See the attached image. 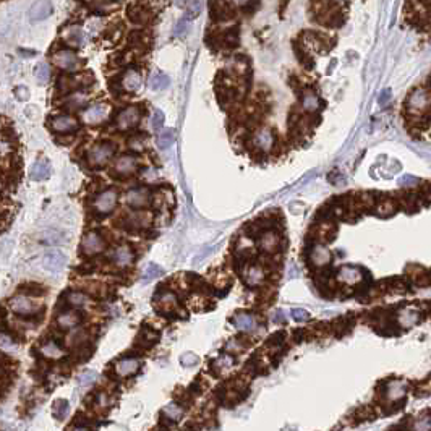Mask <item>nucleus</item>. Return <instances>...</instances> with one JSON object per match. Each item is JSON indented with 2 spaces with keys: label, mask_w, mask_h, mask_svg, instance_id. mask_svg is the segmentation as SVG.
<instances>
[{
  "label": "nucleus",
  "mask_w": 431,
  "mask_h": 431,
  "mask_svg": "<svg viewBox=\"0 0 431 431\" xmlns=\"http://www.w3.org/2000/svg\"><path fill=\"white\" fill-rule=\"evenodd\" d=\"M164 120H166V117H164V112L162 110H154L152 114V119H151V127L154 131H161L162 125H164Z\"/></svg>",
  "instance_id": "nucleus-42"
},
{
  "label": "nucleus",
  "mask_w": 431,
  "mask_h": 431,
  "mask_svg": "<svg viewBox=\"0 0 431 431\" xmlns=\"http://www.w3.org/2000/svg\"><path fill=\"white\" fill-rule=\"evenodd\" d=\"M67 302L70 303L72 306L83 308L88 305V297L81 294V292H70V294L67 295Z\"/></svg>",
  "instance_id": "nucleus-35"
},
{
  "label": "nucleus",
  "mask_w": 431,
  "mask_h": 431,
  "mask_svg": "<svg viewBox=\"0 0 431 431\" xmlns=\"http://www.w3.org/2000/svg\"><path fill=\"white\" fill-rule=\"evenodd\" d=\"M138 122H140V109L135 107V105H130V107L122 110L119 117H117V128L127 131L133 128Z\"/></svg>",
  "instance_id": "nucleus-8"
},
{
  "label": "nucleus",
  "mask_w": 431,
  "mask_h": 431,
  "mask_svg": "<svg viewBox=\"0 0 431 431\" xmlns=\"http://www.w3.org/2000/svg\"><path fill=\"white\" fill-rule=\"evenodd\" d=\"M273 321L274 323H278V324H282V323H285L287 321V318H285V315H284V311L282 310H278L273 315Z\"/></svg>",
  "instance_id": "nucleus-50"
},
{
  "label": "nucleus",
  "mask_w": 431,
  "mask_h": 431,
  "mask_svg": "<svg viewBox=\"0 0 431 431\" xmlns=\"http://www.w3.org/2000/svg\"><path fill=\"white\" fill-rule=\"evenodd\" d=\"M230 2L233 5H237V7H243V5H247L248 2H252V0H230Z\"/></svg>",
  "instance_id": "nucleus-52"
},
{
  "label": "nucleus",
  "mask_w": 431,
  "mask_h": 431,
  "mask_svg": "<svg viewBox=\"0 0 431 431\" xmlns=\"http://www.w3.org/2000/svg\"><path fill=\"white\" fill-rule=\"evenodd\" d=\"M51 127L57 133H72L78 128V120L72 115H57Z\"/></svg>",
  "instance_id": "nucleus-15"
},
{
  "label": "nucleus",
  "mask_w": 431,
  "mask_h": 431,
  "mask_svg": "<svg viewBox=\"0 0 431 431\" xmlns=\"http://www.w3.org/2000/svg\"><path fill=\"white\" fill-rule=\"evenodd\" d=\"M51 174V167H49V162L44 161V159H39V161H36L33 164V167H31V178L36 180V182H42V180H46L47 177H49Z\"/></svg>",
  "instance_id": "nucleus-26"
},
{
  "label": "nucleus",
  "mask_w": 431,
  "mask_h": 431,
  "mask_svg": "<svg viewBox=\"0 0 431 431\" xmlns=\"http://www.w3.org/2000/svg\"><path fill=\"white\" fill-rule=\"evenodd\" d=\"M175 306H177V297L172 292H164L157 297V308L162 313H170L175 310Z\"/></svg>",
  "instance_id": "nucleus-27"
},
{
  "label": "nucleus",
  "mask_w": 431,
  "mask_h": 431,
  "mask_svg": "<svg viewBox=\"0 0 431 431\" xmlns=\"http://www.w3.org/2000/svg\"><path fill=\"white\" fill-rule=\"evenodd\" d=\"M290 313H292V318H294L295 321H299V323L308 321V319H310V313H308L306 310H302V308H294Z\"/></svg>",
  "instance_id": "nucleus-44"
},
{
  "label": "nucleus",
  "mask_w": 431,
  "mask_h": 431,
  "mask_svg": "<svg viewBox=\"0 0 431 431\" xmlns=\"http://www.w3.org/2000/svg\"><path fill=\"white\" fill-rule=\"evenodd\" d=\"M10 308H12V311L17 313V315L28 316L41 310V302L26 295H17L10 300Z\"/></svg>",
  "instance_id": "nucleus-4"
},
{
  "label": "nucleus",
  "mask_w": 431,
  "mask_h": 431,
  "mask_svg": "<svg viewBox=\"0 0 431 431\" xmlns=\"http://www.w3.org/2000/svg\"><path fill=\"white\" fill-rule=\"evenodd\" d=\"M84 2L93 10H96V12H109V10L114 7L112 0H84Z\"/></svg>",
  "instance_id": "nucleus-38"
},
{
  "label": "nucleus",
  "mask_w": 431,
  "mask_h": 431,
  "mask_svg": "<svg viewBox=\"0 0 431 431\" xmlns=\"http://www.w3.org/2000/svg\"><path fill=\"white\" fill-rule=\"evenodd\" d=\"M81 248H83V253L86 254V256H94V254H98L104 250V240L101 238L99 233L88 232L86 235L83 237Z\"/></svg>",
  "instance_id": "nucleus-9"
},
{
  "label": "nucleus",
  "mask_w": 431,
  "mask_h": 431,
  "mask_svg": "<svg viewBox=\"0 0 431 431\" xmlns=\"http://www.w3.org/2000/svg\"><path fill=\"white\" fill-rule=\"evenodd\" d=\"M188 28H190V25H188L187 20L177 21V25H175V28H174V36H175V38H183V36L187 34Z\"/></svg>",
  "instance_id": "nucleus-43"
},
{
  "label": "nucleus",
  "mask_w": 431,
  "mask_h": 431,
  "mask_svg": "<svg viewBox=\"0 0 431 431\" xmlns=\"http://www.w3.org/2000/svg\"><path fill=\"white\" fill-rule=\"evenodd\" d=\"M279 245H280V238L278 233L273 230H266L261 235V238H259V247H261V250L266 253H274L276 250L279 248Z\"/></svg>",
  "instance_id": "nucleus-21"
},
{
  "label": "nucleus",
  "mask_w": 431,
  "mask_h": 431,
  "mask_svg": "<svg viewBox=\"0 0 431 431\" xmlns=\"http://www.w3.org/2000/svg\"><path fill=\"white\" fill-rule=\"evenodd\" d=\"M73 431H88V430H84V428H75Z\"/></svg>",
  "instance_id": "nucleus-54"
},
{
  "label": "nucleus",
  "mask_w": 431,
  "mask_h": 431,
  "mask_svg": "<svg viewBox=\"0 0 431 431\" xmlns=\"http://www.w3.org/2000/svg\"><path fill=\"white\" fill-rule=\"evenodd\" d=\"M112 259H114V263L119 266V268H127V266H130L133 263V252H131V248L127 247V245L115 248L114 253H112Z\"/></svg>",
  "instance_id": "nucleus-23"
},
{
  "label": "nucleus",
  "mask_w": 431,
  "mask_h": 431,
  "mask_svg": "<svg viewBox=\"0 0 431 431\" xmlns=\"http://www.w3.org/2000/svg\"><path fill=\"white\" fill-rule=\"evenodd\" d=\"M98 406L99 407H105V406H107V396H105L104 392H101L99 396H98Z\"/></svg>",
  "instance_id": "nucleus-51"
},
{
  "label": "nucleus",
  "mask_w": 431,
  "mask_h": 431,
  "mask_svg": "<svg viewBox=\"0 0 431 431\" xmlns=\"http://www.w3.org/2000/svg\"><path fill=\"white\" fill-rule=\"evenodd\" d=\"M15 96H17V99L21 101V102H26V101L29 99V91L26 86H18L17 89H15Z\"/></svg>",
  "instance_id": "nucleus-47"
},
{
  "label": "nucleus",
  "mask_w": 431,
  "mask_h": 431,
  "mask_svg": "<svg viewBox=\"0 0 431 431\" xmlns=\"http://www.w3.org/2000/svg\"><path fill=\"white\" fill-rule=\"evenodd\" d=\"M52 62H54L58 68L67 70V72H73L79 67L78 55L73 51H68V49H62V51L55 52L54 57H52Z\"/></svg>",
  "instance_id": "nucleus-6"
},
{
  "label": "nucleus",
  "mask_w": 431,
  "mask_h": 431,
  "mask_svg": "<svg viewBox=\"0 0 431 431\" xmlns=\"http://www.w3.org/2000/svg\"><path fill=\"white\" fill-rule=\"evenodd\" d=\"M138 167V161L135 156H130V154H127V156H122L115 161L114 164V172L117 175H122V177H127V175H131L133 172L136 170Z\"/></svg>",
  "instance_id": "nucleus-14"
},
{
  "label": "nucleus",
  "mask_w": 431,
  "mask_h": 431,
  "mask_svg": "<svg viewBox=\"0 0 431 431\" xmlns=\"http://www.w3.org/2000/svg\"><path fill=\"white\" fill-rule=\"evenodd\" d=\"M143 177H145L146 182H156V180H157V170L152 169V167L146 169L145 172H143Z\"/></svg>",
  "instance_id": "nucleus-48"
},
{
  "label": "nucleus",
  "mask_w": 431,
  "mask_h": 431,
  "mask_svg": "<svg viewBox=\"0 0 431 431\" xmlns=\"http://www.w3.org/2000/svg\"><path fill=\"white\" fill-rule=\"evenodd\" d=\"M182 2H185V0H175V3H177V5H180Z\"/></svg>",
  "instance_id": "nucleus-55"
},
{
  "label": "nucleus",
  "mask_w": 431,
  "mask_h": 431,
  "mask_svg": "<svg viewBox=\"0 0 431 431\" xmlns=\"http://www.w3.org/2000/svg\"><path fill=\"white\" fill-rule=\"evenodd\" d=\"M39 350H41V354L46 356V358H51V360H58V358H62V356H63V350L58 347L54 340H49V342L42 344Z\"/></svg>",
  "instance_id": "nucleus-29"
},
{
  "label": "nucleus",
  "mask_w": 431,
  "mask_h": 431,
  "mask_svg": "<svg viewBox=\"0 0 431 431\" xmlns=\"http://www.w3.org/2000/svg\"><path fill=\"white\" fill-rule=\"evenodd\" d=\"M109 107L105 104H94L81 114V119L88 125H99L107 119Z\"/></svg>",
  "instance_id": "nucleus-7"
},
{
  "label": "nucleus",
  "mask_w": 431,
  "mask_h": 431,
  "mask_svg": "<svg viewBox=\"0 0 431 431\" xmlns=\"http://www.w3.org/2000/svg\"><path fill=\"white\" fill-rule=\"evenodd\" d=\"M86 101H88V96L86 94H84V93H76V94L70 96V98H67L65 105H67L68 109L76 110L79 107H83V105L86 104Z\"/></svg>",
  "instance_id": "nucleus-33"
},
{
  "label": "nucleus",
  "mask_w": 431,
  "mask_h": 431,
  "mask_svg": "<svg viewBox=\"0 0 431 431\" xmlns=\"http://www.w3.org/2000/svg\"><path fill=\"white\" fill-rule=\"evenodd\" d=\"M253 143H254V146L259 148V150L269 151L271 148H273V143H274L273 131L268 130V128L258 130L256 133H254V136H253Z\"/></svg>",
  "instance_id": "nucleus-22"
},
{
  "label": "nucleus",
  "mask_w": 431,
  "mask_h": 431,
  "mask_svg": "<svg viewBox=\"0 0 431 431\" xmlns=\"http://www.w3.org/2000/svg\"><path fill=\"white\" fill-rule=\"evenodd\" d=\"M34 76H36V79H38V83L46 84L47 81H49V76H51L49 65H47V63H39V65L34 68Z\"/></svg>",
  "instance_id": "nucleus-37"
},
{
  "label": "nucleus",
  "mask_w": 431,
  "mask_h": 431,
  "mask_svg": "<svg viewBox=\"0 0 431 431\" xmlns=\"http://www.w3.org/2000/svg\"><path fill=\"white\" fill-rule=\"evenodd\" d=\"M264 271L259 266H250L248 271L245 273V284L248 287H258L264 282Z\"/></svg>",
  "instance_id": "nucleus-25"
},
{
  "label": "nucleus",
  "mask_w": 431,
  "mask_h": 431,
  "mask_svg": "<svg viewBox=\"0 0 431 431\" xmlns=\"http://www.w3.org/2000/svg\"><path fill=\"white\" fill-rule=\"evenodd\" d=\"M138 370H140V361L135 358H124V360H120L115 363V371H117V375H120V376L135 375Z\"/></svg>",
  "instance_id": "nucleus-24"
},
{
  "label": "nucleus",
  "mask_w": 431,
  "mask_h": 431,
  "mask_svg": "<svg viewBox=\"0 0 431 431\" xmlns=\"http://www.w3.org/2000/svg\"><path fill=\"white\" fill-rule=\"evenodd\" d=\"M68 412H70V406H68V401H65V399H58L52 406V413H54L57 420H63L68 415Z\"/></svg>",
  "instance_id": "nucleus-32"
},
{
  "label": "nucleus",
  "mask_w": 431,
  "mask_h": 431,
  "mask_svg": "<svg viewBox=\"0 0 431 431\" xmlns=\"http://www.w3.org/2000/svg\"><path fill=\"white\" fill-rule=\"evenodd\" d=\"M401 115L408 136L431 145V72L404 98Z\"/></svg>",
  "instance_id": "nucleus-1"
},
{
  "label": "nucleus",
  "mask_w": 431,
  "mask_h": 431,
  "mask_svg": "<svg viewBox=\"0 0 431 431\" xmlns=\"http://www.w3.org/2000/svg\"><path fill=\"white\" fill-rule=\"evenodd\" d=\"M319 105H321V101H319V98L313 91H306L302 96V107H303V110H306V112H310V114L316 112V110L319 109Z\"/></svg>",
  "instance_id": "nucleus-28"
},
{
  "label": "nucleus",
  "mask_w": 431,
  "mask_h": 431,
  "mask_svg": "<svg viewBox=\"0 0 431 431\" xmlns=\"http://www.w3.org/2000/svg\"><path fill=\"white\" fill-rule=\"evenodd\" d=\"M67 258L58 252V250H49L44 258H42V266L49 271V273H60L63 269V264H65Z\"/></svg>",
  "instance_id": "nucleus-10"
},
{
  "label": "nucleus",
  "mask_w": 431,
  "mask_h": 431,
  "mask_svg": "<svg viewBox=\"0 0 431 431\" xmlns=\"http://www.w3.org/2000/svg\"><path fill=\"white\" fill-rule=\"evenodd\" d=\"M162 413L166 415V417H167L169 420H172V422H177V420L182 418L183 408L180 407V406H177V404H174V402H172V404H169V406L164 407Z\"/></svg>",
  "instance_id": "nucleus-34"
},
{
  "label": "nucleus",
  "mask_w": 431,
  "mask_h": 431,
  "mask_svg": "<svg viewBox=\"0 0 431 431\" xmlns=\"http://www.w3.org/2000/svg\"><path fill=\"white\" fill-rule=\"evenodd\" d=\"M180 363H182L183 366H195L196 363H198V356L191 352H187L180 356Z\"/></svg>",
  "instance_id": "nucleus-45"
},
{
  "label": "nucleus",
  "mask_w": 431,
  "mask_h": 431,
  "mask_svg": "<svg viewBox=\"0 0 431 431\" xmlns=\"http://www.w3.org/2000/svg\"><path fill=\"white\" fill-rule=\"evenodd\" d=\"M20 55L21 57H33L34 52H25V49H20Z\"/></svg>",
  "instance_id": "nucleus-53"
},
{
  "label": "nucleus",
  "mask_w": 431,
  "mask_h": 431,
  "mask_svg": "<svg viewBox=\"0 0 431 431\" xmlns=\"http://www.w3.org/2000/svg\"><path fill=\"white\" fill-rule=\"evenodd\" d=\"M151 200V193L148 188H133L127 193V203L135 209H140V207H145L150 204Z\"/></svg>",
  "instance_id": "nucleus-13"
},
{
  "label": "nucleus",
  "mask_w": 431,
  "mask_h": 431,
  "mask_svg": "<svg viewBox=\"0 0 431 431\" xmlns=\"http://www.w3.org/2000/svg\"><path fill=\"white\" fill-rule=\"evenodd\" d=\"M115 204H117V191L114 188H109L96 196L93 207L99 214H109L110 211H114Z\"/></svg>",
  "instance_id": "nucleus-5"
},
{
  "label": "nucleus",
  "mask_w": 431,
  "mask_h": 431,
  "mask_svg": "<svg viewBox=\"0 0 431 431\" xmlns=\"http://www.w3.org/2000/svg\"><path fill=\"white\" fill-rule=\"evenodd\" d=\"M128 145L133 151H143L145 150V136H133Z\"/></svg>",
  "instance_id": "nucleus-46"
},
{
  "label": "nucleus",
  "mask_w": 431,
  "mask_h": 431,
  "mask_svg": "<svg viewBox=\"0 0 431 431\" xmlns=\"http://www.w3.org/2000/svg\"><path fill=\"white\" fill-rule=\"evenodd\" d=\"M52 12H54V7H52L51 0H38V2H34V5L31 7L29 17L36 21H39V20L47 18Z\"/></svg>",
  "instance_id": "nucleus-17"
},
{
  "label": "nucleus",
  "mask_w": 431,
  "mask_h": 431,
  "mask_svg": "<svg viewBox=\"0 0 431 431\" xmlns=\"http://www.w3.org/2000/svg\"><path fill=\"white\" fill-rule=\"evenodd\" d=\"M167 86H169V76L162 72L154 73L150 79V88L152 91H161V89H166Z\"/></svg>",
  "instance_id": "nucleus-31"
},
{
  "label": "nucleus",
  "mask_w": 431,
  "mask_h": 431,
  "mask_svg": "<svg viewBox=\"0 0 431 431\" xmlns=\"http://www.w3.org/2000/svg\"><path fill=\"white\" fill-rule=\"evenodd\" d=\"M96 378H98V373H96V371H84V373H81L78 376V386L79 387L91 386L93 382L96 381Z\"/></svg>",
  "instance_id": "nucleus-40"
},
{
  "label": "nucleus",
  "mask_w": 431,
  "mask_h": 431,
  "mask_svg": "<svg viewBox=\"0 0 431 431\" xmlns=\"http://www.w3.org/2000/svg\"><path fill=\"white\" fill-rule=\"evenodd\" d=\"M203 10V0H188L187 3V17L196 18Z\"/></svg>",
  "instance_id": "nucleus-39"
},
{
  "label": "nucleus",
  "mask_w": 431,
  "mask_h": 431,
  "mask_svg": "<svg viewBox=\"0 0 431 431\" xmlns=\"http://www.w3.org/2000/svg\"><path fill=\"white\" fill-rule=\"evenodd\" d=\"M93 81V76L89 75H72V76H62L58 79V89L60 91H70V89H78L81 86H86Z\"/></svg>",
  "instance_id": "nucleus-11"
},
{
  "label": "nucleus",
  "mask_w": 431,
  "mask_h": 431,
  "mask_svg": "<svg viewBox=\"0 0 431 431\" xmlns=\"http://www.w3.org/2000/svg\"><path fill=\"white\" fill-rule=\"evenodd\" d=\"M361 278H363V276H361L360 269L355 268V266H342L339 271V274H337V279L347 285L356 284V282L361 280Z\"/></svg>",
  "instance_id": "nucleus-18"
},
{
  "label": "nucleus",
  "mask_w": 431,
  "mask_h": 431,
  "mask_svg": "<svg viewBox=\"0 0 431 431\" xmlns=\"http://www.w3.org/2000/svg\"><path fill=\"white\" fill-rule=\"evenodd\" d=\"M128 17L133 20V21H143L146 17H145V13H143V10H128Z\"/></svg>",
  "instance_id": "nucleus-49"
},
{
  "label": "nucleus",
  "mask_w": 431,
  "mask_h": 431,
  "mask_svg": "<svg viewBox=\"0 0 431 431\" xmlns=\"http://www.w3.org/2000/svg\"><path fill=\"white\" fill-rule=\"evenodd\" d=\"M63 41L70 47H81L84 44V33L78 26H70L63 31Z\"/></svg>",
  "instance_id": "nucleus-20"
},
{
  "label": "nucleus",
  "mask_w": 431,
  "mask_h": 431,
  "mask_svg": "<svg viewBox=\"0 0 431 431\" xmlns=\"http://www.w3.org/2000/svg\"><path fill=\"white\" fill-rule=\"evenodd\" d=\"M174 143V131L167 128L164 130L161 135H159V148H162V150H166V148H169L170 145Z\"/></svg>",
  "instance_id": "nucleus-41"
},
{
  "label": "nucleus",
  "mask_w": 431,
  "mask_h": 431,
  "mask_svg": "<svg viewBox=\"0 0 431 431\" xmlns=\"http://www.w3.org/2000/svg\"><path fill=\"white\" fill-rule=\"evenodd\" d=\"M310 259L315 266L321 268V266H326L331 261V252H329L328 247H324V245H315L311 250Z\"/></svg>",
  "instance_id": "nucleus-19"
},
{
  "label": "nucleus",
  "mask_w": 431,
  "mask_h": 431,
  "mask_svg": "<svg viewBox=\"0 0 431 431\" xmlns=\"http://www.w3.org/2000/svg\"><path fill=\"white\" fill-rule=\"evenodd\" d=\"M159 276H162V268H161V266L151 263V264H148L145 274H143V282H145V284H148V282L157 279Z\"/></svg>",
  "instance_id": "nucleus-36"
},
{
  "label": "nucleus",
  "mask_w": 431,
  "mask_h": 431,
  "mask_svg": "<svg viewBox=\"0 0 431 431\" xmlns=\"http://www.w3.org/2000/svg\"><path fill=\"white\" fill-rule=\"evenodd\" d=\"M122 88L125 89V91L128 93H135L140 89L141 86V75L138 70H133V68H130V70H127L124 75H122Z\"/></svg>",
  "instance_id": "nucleus-16"
},
{
  "label": "nucleus",
  "mask_w": 431,
  "mask_h": 431,
  "mask_svg": "<svg viewBox=\"0 0 431 431\" xmlns=\"http://www.w3.org/2000/svg\"><path fill=\"white\" fill-rule=\"evenodd\" d=\"M232 321H233V324H235V328L238 329V331L247 332V334L256 332L259 328L256 318H254L253 315H248V313H237Z\"/></svg>",
  "instance_id": "nucleus-12"
},
{
  "label": "nucleus",
  "mask_w": 431,
  "mask_h": 431,
  "mask_svg": "<svg viewBox=\"0 0 431 431\" xmlns=\"http://www.w3.org/2000/svg\"><path fill=\"white\" fill-rule=\"evenodd\" d=\"M78 321H79V316L76 315V313H72V311L62 313V315H58V318H57L58 326L63 328V329H72V328H75L76 324H78Z\"/></svg>",
  "instance_id": "nucleus-30"
},
{
  "label": "nucleus",
  "mask_w": 431,
  "mask_h": 431,
  "mask_svg": "<svg viewBox=\"0 0 431 431\" xmlns=\"http://www.w3.org/2000/svg\"><path fill=\"white\" fill-rule=\"evenodd\" d=\"M114 152H115V148L110 145V143H99V145H96L93 150L89 151L88 161L93 167H102L110 161Z\"/></svg>",
  "instance_id": "nucleus-3"
},
{
  "label": "nucleus",
  "mask_w": 431,
  "mask_h": 431,
  "mask_svg": "<svg viewBox=\"0 0 431 431\" xmlns=\"http://www.w3.org/2000/svg\"><path fill=\"white\" fill-rule=\"evenodd\" d=\"M404 23L417 34L431 36V0H406Z\"/></svg>",
  "instance_id": "nucleus-2"
}]
</instances>
